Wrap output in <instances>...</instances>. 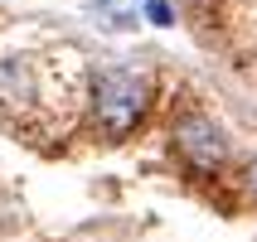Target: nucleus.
Returning <instances> with one entry per match:
<instances>
[{
  "mask_svg": "<svg viewBox=\"0 0 257 242\" xmlns=\"http://www.w3.org/2000/svg\"><path fill=\"white\" fill-rule=\"evenodd\" d=\"M146 107H151V83L136 68H102L92 83V116L107 141H121L141 126Z\"/></svg>",
  "mask_w": 257,
  "mask_h": 242,
  "instance_id": "f257e3e1",
  "label": "nucleus"
},
{
  "mask_svg": "<svg viewBox=\"0 0 257 242\" xmlns=\"http://www.w3.org/2000/svg\"><path fill=\"white\" fill-rule=\"evenodd\" d=\"M170 141L194 170H218L223 155H228V136H223L209 116H180L175 131H170Z\"/></svg>",
  "mask_w": 257,
  "mask_h": 242,
  "instance_id": "f03ea898",
  "label": "nucleus"
},
{
  "mask_svg": "<svg viewBox=\"0 0 257 242\" xmlns=\"http://www.w3.org/2000/svg\"><path fill=\"white\" fill-rule=\"evenodd\" d=\"M0 102H10V107H34V102H39L34 63H29V58H5V63H0Z\"/></svg>",
  "mask_w": 257,
  "mask_h": 242,
  "instance_id": "7ed1b4c3",
  "label": "nucleus"
},
{
  "mask_svg": "<svg viewBox=\"0 0 257 242\" xmlns=\"http://www.w3.org/2000/svg\"><path fill=\"white\" fill-rule=\"evenodd\" d=\"M92 15L102 20V29H136V5H121V0H97Z\"/></svg>",
  "mask_w": 257,
  "mask_h": 242,
  "instance_id": "20e7f679",
  "label": "nucleus"
},
{
  "mask_svg": "<svg viewBox=\"0 0 257 242\" xmlns=\"http://www.w3.org/2000/svg\"><path fill=\"white\" fill-rule=\"evenodd\" d=\"M146 15H151V25H170V5L165 0H146Z\"/></svg>",
  "mask_w": 257,
  "mask_h": 242,
  "instance_id": "39448f33",
  "label": "nucleus"
},
{
  "mask_svg": "<svg viewBox=\"0 0 257 242\" xmlns=\"http://www.w3.org/2000/svg\"><path fill=\"white\" fill-rule=\"evenodd\" d=\"M247 184L257 189V160H252V165H247Z\"/></svg>",
  "mask_w": 257,
  "mask_h": 242,
  "instance_id": "423d86ee",
  "label": "nucleus"
}]
</instances>
